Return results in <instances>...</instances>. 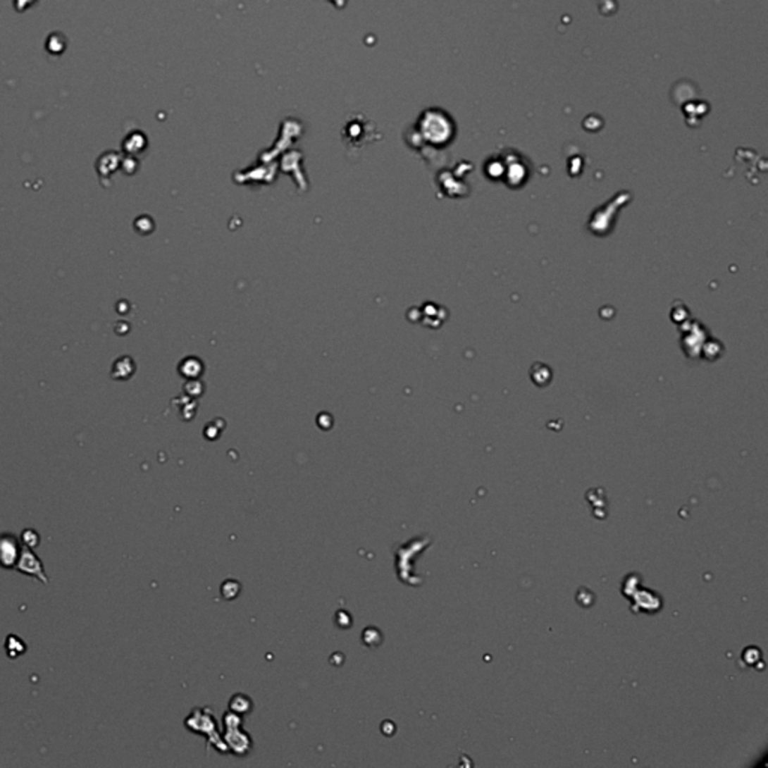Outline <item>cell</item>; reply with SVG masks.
<instances>
[{
	"label": "cell",
	"instance_id": "cell-1",
	"mask_svg": "<svg viewBox=\"0 0 768 768\" xmlns=\"http://www.w3.org/2000/svg\"><path fill=\"white\" fill-rule=\"evenodd\" d=\"M16 569L18 570V572L25 574V575H30L33 578H39L44 584L49 583V578L45 576L44 574V567H42V563L39 558L35 555L30 548H23L21 552H20V557H18V562L16 564Z\"/></svg>",
	"mask_w": 768,
	"mask_h": 768
},
{
	"label": "cell",
	"instance_id": "cell-2",
	"mask_svg": "<svg viewBox=\"0 0 768 768\" xmlns=\"http://www.w3.org/2000/svg\"><path fill=\"white\" fill-rule=\"evenodd\" d=\"M21 548L17 539L11 534H2L0 536V566L2 567H16Z\"/></svg>",
	"mask_w": 768,
	"mask_h": 768
}]
</instances>
